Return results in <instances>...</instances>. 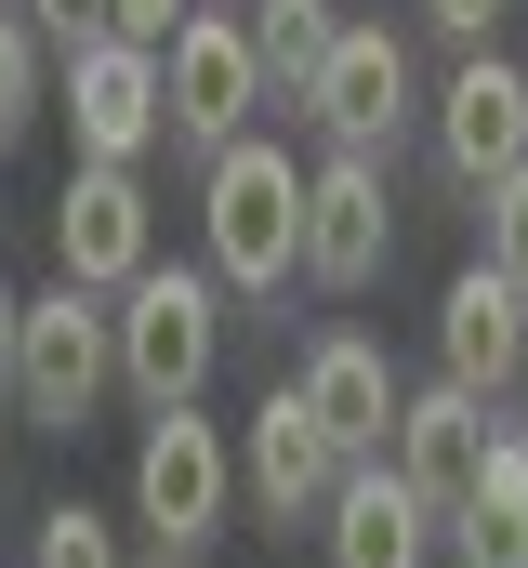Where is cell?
<instances>
[{
    "label": "cell",
    "instance_id": "cell-1",
    "mask_svg": "<svg viewBox=\"0 0 528 568\" xmlns=\"http://www.w3.org/2000/svg\"><path fill=\"white\" fill-rule=\"evenodd\" d=\"M106 344H120V384L145 410H199L212 344H225V304H212L199 265H145L132 291H106Z\"/></svg>",
    "mask_w": 528,
    "mask_h": 568
},
{
    "label": "cell",
    "instance_id": "cell-2",
    "mask_svg": "<svg viewBox=\"0 0 528 568\" xmlns=\"http://www.w3.org/2000/svg\"><path fill=\"white\" fill-rule=\"evenodd\" d=\"M291 252H304V159L264 145V133L212 145V278L225 291H277Z\"/></svg>",
    "mask_w": 528,
    "mask_h": 568
},
{
    "label": "cell",
    "instance_id": "cell-3",
    "mask_svg": "<svg viewBox=\"0 0 528 568\" xmlns=\"http://www.w3.org/2000/svg\"><path fill=\"white\" fill-rule=\"evenodd\" d=\"M106 384H120V344H106V304H93V291L53 278L40 304H13V410H27V424L80 436Z\"/></svg>",
    "mask_w": 528,
    "mask_h": 568
},
{
    "label": "cell",
    "instance_id": "cell-4",
    "mask_svg": "<svg viewBox=\"0 0 528 568\" xmlns=\"http://www.w3.org/2000/svg\"><path fill=\"white\" fill-rule=\"evenodd\" d=\"M225 503H238V449H225V424L159 410V424H145V449H132V529L185 568L212 529H225Z\"/></svg>",
    "mask_w": 528,
    "mask_h": 568
},
{
    "label": "cell",
    "instance_id": "cell-5",
    "mask_svg": "<svg viewBox=\"0 0 528 568\" xmlns=\"http://www.w3.org/2000/svg\"><path fill=\"white\" fill-rule=\"evenodd\" d=\"M264 106V67H252V27L238 13H185L159 40V133L172 145H238Z\"/></svg>",
    "mask_w": 528,
    "mask_h": 568
},
{
    "label": "cell",
    "instance_id": "cell-6",
    "mask_svg": "<svg viewBox=\"0 0 528 568\" xmlns=\"http://www.w3.org/2000/svg\"><path fill=\"white\" fill-rule=\"evenodd\" d=\"M145 265H159V225H145V172H93V159H80V172H67V199H53V278L106 304V291H132Z\"/></svg>",
    "mask_w": 528,
    "mask_h": 568
},
{
    "label": "cell",
    "instance_id": "cell-7",
    "mask_svg": "<svg viewBox=\"0 0 528 568\" xmlns=\"http://www.w3.org/2000/svg\"><path fill=\"white\" fill-rule=\"evenodd\" d=\"M396 252V199H384V159H331V172H304V252H291V278L317 291H370Z\"/></svg>",
    "mask_w": 528,
    "mask_h": 568
},
{
    "label": "cell",
    "instance_id": "cell-8",
    "mask_svg": "<svg viewBox=\"0 0 528 568\" xmlns=\"http://www.w3.org/2000/svg\"><path fill=\"white\" fill-rule=\"evenodd\" d=\"M304 120L331 133V159H384L396 120H409V53H396L384 27H331V53L304 80Z\"/></svg>",
    "mask_w": 528,
    "mask_h": 568
},
{
    "label": "cell",
    "instance_id": "cell-9",
    "mask_svg": "<svg viewBox=\"0 0 528 568\" xmlns=\"http://www.w3.org/2000/svg\"><path fill=\"white\" fill-rule=\"evenodd\" d=\"M67 133H80L93 172H132V159L159 145V53L80 40V53H67Z\"/></svg>",
    "mask_w": 528,
    "mask_h": 568
},
{
    "label": "cell",
    "instance_id": "cell-10",
    "mask_svg": "<svg viewBox=\"0 0 528 568\" xmlns=\"http://www.w3.org/2000/svg\"><path fill=\"white\" fill-rule=\"evenodd\" d=\"M396 489L423 503V516H463V489H476V463H489V397H463V384H423V397H396V436H384Z\"/></svg>",
    "mask_w": 528,
    "mask_h": 568
},
{
    "label": "cell",
    "instance_id": "cell-11",
    "mask_svg": "<svg viewBox=\"0 0 528 568\" xmlns=\"http://www.w3.org/2000/svg\"><path fill=\"white\" fill-rule=\"evenodd\" d=\"M291 410L317 424V449H331V463H384V436H396V371H384V344L331 331V344L291 371Z\"/></svg>",
    "mask_w": 528,
    "mask_h": 568
},
{
    "label": "cell",
    "instance_id": "cell-12",
    "mask_svg": "<svg viewBox=\"0 0 528 568\" xmlns=\"http://www.w3.org/2000/svg\"><path fill=\"white\" fill-rule=\"evenodd\" d=\"M436 159H449V185H502L528 159V67L463 53V80L436 93Z\"/></svg>",
    "mask_w": 528,
    "mask_h": 568
},
{
    "label": "cell",
    "instance_id": "cell-13",
    "mask_svg": "<svg viewBox=\"0 0 528 568\" xmlns=\"http://www.w3.org/2000/svg\"><path fill=\"white\" fill-rule=\"evenodd\" d=\"M317 542H331V568H423L436 556V516L396 489L384 463H344L331 503H317Z\"/></svg>",
    "mask_w": 528,
    "mask_h": 568
},
{
    "label": "cell",
    "instance_id": "cell-14",
    "mask_svg": "<svg viewBox=\"0 0 528 568\" xmlns=\"http://www.w3.org/2000/svg\"><path fill=\"white\" fill-rule=\"evenodd\" d=\"M436 357H449L463 397H502V384L528 371V304L489 278V265H463V278L436 291Z\"/></svg>",
    "mask_w": 528,
    "mask_h": 568
},
{
    "label": "cell",
    "instance_id": "cell-15",
    "mask_svg": "<svg viewBox=\"0 0 528 568\" xmlns=\"http://www.w3.org/2000/svg\"><path fill=\"white\" fill-rule=\"evenodd\" d=\"M331 476H344V463L317 449V424H304V410H291V384H277V397L252 410V436H238V489H252L264 516H317V503H331Z\"/></svg>",
    "mask_w": 528,
    "mask_h": 568
},
{
    "label": "cell",
    "instance_id": "cell-16",
    "mask_svg": "<svg viewBox=\"0 0 528 568\" xmlns=\"http://www.w3.org/2000/svg\"><path fill=\"white\" fill-rule=\"evenodd\" d=\"M528 542V424H489V463L449 516V556H516Z\"/></svg>",
    "mask_w": 528,
    "mask_h": 568
},
{
    "label": "cell",
    "instance_id": "cell-17",
    "mask_svg": "<svg viewBox=\"0 0 528 568\" xmlns=\"http://www.w3.org/2000/svg\"><path fill=\"white\" fill-rule=\"evenodd\" d=\"M331 27H344L331 0H252V67L277 80V93H304L317 53H331Z\"/></svg>",
    "mask_w": 528,
    "mask_h": 568
},
{
    "label": "cell",
    "instance_id": "cell-18",
    "mask_svg": "<svg viewBox=\"0 0 528 568\" xmlns=\"http://www.w3.org/2000/svg\"><path fill=\"white\" fill-rule=\"evenodd\" d=\"M27 568H120V529H106L93 503H53V516L27 529Z\"/></svg>",
    "mask_w": 528,
    "mask_h": 568
},
{
    "label": "cell",
    "instance_id": "cell-19",
    "mask_svg": "<svg viewBox=\"0 0 528 568\" xmlns=\"http://www.w3.org/2000/svg\"><path fill=\"white\" fill-rule=\"evenodd\" d=\"M476 199H489V252H476V265H489V278L528 304V159L502 172V185H476Z\"/></svg>",
    "mask_w": 528,
    "mask_h": 568
},
{
    "label": "cell",
    "instance_id": "cell-20",
    "mask_svg": "<svg viewBox=\"0 0 528 568\" xmlns=\"http://www.w3.org/2000/svg\"><path fill=\"white\" fill-rule=\"evenodd\" d=\"M40 120V27L27 13H0V145Z\"/></svg>",
    "mask_w": 528,
    "mask_h": 568
},
{
    "label": "cell",
    "instance_id": "cell-21",
    "mask_svg": "<svg viewBox=\"0 0 528 568\" xmlns=\"http://www.w3.org/2000/svg\"><path fill=\"white\" fill-rule=\"evenodd\" d=\"M199 0H106V40H132V53H159L172 27H185Z\"/></svg>",
    "mask_w": 528,
    "mask_h": 568
},
{
    "label": "cell",
    "instance_id": "cell-22",
    "mask_svg": "<svg viewBox=\"0 0 528 568\" xmlns=\"http://www.w3.org/2000/svg\"><path fill=\"white\" fill-rule=\"evenodd\" d=\"M27 27H40V40H67V53H80V40H106V0H27Z\"/></svg>",
    "mask_w": 528,
    "mask_h": 568
},
{
    "label": "cell",
    "instance_id": "cell-23",
    "mask_svg": "<svg viewBox=\"0 0 528 568\" xmlns=\"http://www.w3.org/2000/svg\"><path fill=\"white\" fill-rule=\"evenodd\" d=\"M423 13H436V27H449L463 53H489V13H502V0H423Z\"/></svg>",
    "mask_w": 528,
    "mask_h": 568
},
{
    "label": "cell",
    "instance_id": "cell-24",
    "mask_svg": "<svg viewBox=\"0 0 528 568\" xmlns=\"http://www.w3.org/2000/svg\"><path fill=\"white\" fill-rule=\"evenodd\" d=\"M0 397H13V291H0Z\"/></svg>",
    "mask_w": 528,
    "mask_h": 568
},
{
    "label": "cell",
    "instance_id": "cell-25",
    "mask_svg": "<svg viewBox=\"0 0 528 568\" xmlns=\"http://www.w3.org/2000/svg\"><path fill=\"white\" fill-rule=\"evenodd\" d=\"M449 568H516V556H449Z\"/></svg>",
    "mask_w": 528,
    "mask_h": 568
},
{
    "label": "cell",
    "instance_id": "cell-26",
    "mask_svg": "<svg viewBox=\"0 0 528 568\" xmlns=\"http://www.w3.org/2000/svg\"><path fill=\"white\" fill-rule=\"evenodd\" d=\"M516 568H528V542H516Z\"/></svg>",
    "mask_w": 528,
    "mask_h": 568
},
{
    "label": "cell",
    "instance_id": "cell-27",
    "mask_svg": "<svg viewBox=\"0 0 528 568\" xmlns=\"http://www.w3.org/2000/svg\"><path fill=\"white\" fill-rule=\"evenodd\" d=\"M159 568H172V556H159Z\"/></svg>",
    "mask_w": 528,
    "mask_h": 568
}]
</instances>
